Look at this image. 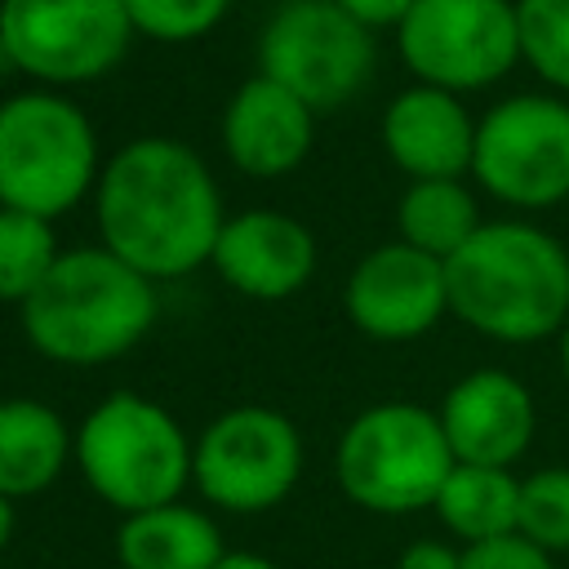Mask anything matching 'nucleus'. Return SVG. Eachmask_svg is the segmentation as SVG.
Listing matches in <instances>:
<instances>
[{"label":"nucleus","instance_id":"4","mask_svg":"<svg viewBox=\"0 0 569 569\" xmlns=\"http://www.w3.org/2000/svg\"><path fill=\"white\" fill-rule=\"evenodd\" d=\"M71 462L98 502L133 516L187 493L196 440L160 400L142 391H111L80 418Z\"/></svg>","mask_w":569,"mask_h":569},{"label":"nucleus","instance_id":"5","mask_svg":"<svg viewBox=\"0 0 569 569\" xmlns=\"http://www.w3.org/2000/svg\"><path fill=\"white\" fill-rule=\"evenodd\" d=\"M98 129L62 89H18L0 102V204L58 222L93 196Z\"/></svg>","mask_w":569,"mask_h":569},{"label":"nucleus","instance_id":"10","mask_svg":"<svg viewBox=\"0 0 569 569\" xmlns=\"http://www.w3.org/2000/svg\"><path fill=\"white\" fill-rule=\"evenodd\" d=\"M373 62V31L333 0H284L258 31V76L302 98L316 116L360 98Z\"/></svg>","mask_w":569,"mask_h":569},{"label":"nucleus","instance_id":"19","mask_svg":"<svg viewBox=\"0 0 569 569\" xmlns=\"http://www.w3.org/2000/svg\"><path fill=\"white\" fill-rule=\"evenodd\" d=\"M436 520L445 525L449 542L471 547L502 533H516L520 511V476L511 467H480V462H453L445 476L436 502Z\"/></svg>","mask_w":569,"mask_h":569},{"label":"nucleus","instance_id":"6","mask_svg":"<svg viewBox=\"0 0 569 569\" xmlns=\"http://www.w3.org/2000/svg\"><path fill=\"white\" fill-rule=\"evenodd\" d=\"M453 449L440 431L436 409L413 400H378L360 409L333 449V476L347 502L373 516L431 511Z\"/></svg>","mask_w":569,"mask_h":569},{"label":"nucleus","instance_id":"28","mask_svg":"<svg viewBox=\"0 0 569 569\" xmlns=\"http://www.w3.org/2000/svg\"><path fill=\"white\" fill-rule=\"evenodd\" d=\"M213 569H280V565L267 560V556H258V551H227Z\"/></svg>","mask_w":569,"mask_h":569},{"label":"nucleus","instance_id":"18","mask_svg":"<svg viewBox=\"0 0 569 569\" xmlns=\"http://www.w3.org/2000/svg\"><path fill=\"white\" fill-rule=\"evenodd\" d=\"M76 431L62 413L36 396L0 400V493L22 502L58 485L71 467Z\"/></svg>","mask_w":569,"mask_h":569},{"label":"nucleus","instance_id":"21","mask_svg":"<svg viewBox=\"0 0 569 569\" xmlns=\"http://www.w3.org/2000/svg\"><path fill=\"white\" fill-rule=\"evenodd\" d=\"M58 231L49 218L0 204V302L22 307L58 262Z\"/></svg>","mask_w":569,"mask_h":569},{"label":"nucleus","instance_id":"12","mask_svg":"<svg viewBox=\"0 0 569 569\" xmlns=\"http://www.w3.org/2000/svg\"><path fill=\"white\" fill-rule=\"evenodd\" d=\"M342 307L356 333L373 342H413L449 316L445 262L405 240H387L351 267Z\"/></svg>","mask_w":569,"mask_h":569},{"label":"nucleus","instance_id":"1","mask_svg":"<svg viewBox=\"0 0 569 569\" xmlns=\"http://www.w3.org/2000/svg\"><path fill=\"white\" fill-rule=\"evenodd\" d=\"M98 244L147 280H182L209 267L227 222L213 169L182 138L142 133L102 160L93 187Z\"/></svg>","mask_w":569,"mask_h":569},{"label":"nucleus","instance_id":"20","mask_svg":"<svg viewBox=\"0 0 569 569\" xmlns=\"http://www.w3.org/2000/svg\"><path fill=\"white\" fill-rule=\"evenodd\" d=\"M480 200L462 178L409 182L396 200V240L449 262L480 231Z\"/></svg>","mask_w":569,"mask_h":569},{"label":"nucleus","instance_id":"8","mask_svg":"<svg viewBox=\"0 0 569 569\" xmlns=\"http://www.w3.org/2000/svg\"><path fill=\"white\" fill-rule=\"evenodd\" d=\"M302 431L284 409L236 405L196 436L191 485L213 511L258 516L293 493L302 480Z\"/></svg>","mask_w":569,"mask_h":569},{"label":"nucleus","instance_id":"14","mask_svg":"<svg viewBox=\"0 0 569 569\" xmlns=\"http://www.w3.org/2000/svg\"><path fill=\"white\" fill-rule=\"evenodd\" d=\"M436 418L453 449V462L480 467H516L538 431L533 391L516 373L493 365L462 373L436 405Z\"/></svg>","mask_w":569,"mask_h":569},{"label":"nucleus","instance_id":"30","mask_svg":"<svg viewBox=\"0 0 569 569\" xmlns=\"http://www.w3.org/2000/svg\"><path fill=\"white\" fill-rule=\"evenodd\" d=\"M556 356H560V373H565V382H569V320H565L560 333H556Z\"/></svg>","mask_w":569,"mask_h":569},{"label":"nucleus","instance_id":"9","mask_svg":"<svg viewBox=\"0 0 569 569\" xmlns=\"http://www.w3.org/2000/svg\"><path fill=\"white\" fill-rule=\"evenodd\" d=\"M471 178L507 209H556L569 200V98L511 93L476 116Z\"/></svg>","mask_w":569,"mask_h":569},{"label":"nucleus","instance_id":"26","mask_svg":"<svg viewBox=\"0 0 569 569\" xmlns=\"http://www.w3.org/2000/svg\"><path fill=\"white\" fill-rule=\"evenodd\" d=\"M347 18H356L365 31H396L405 22V13L413 9V0H333Z\"/></svg>","mask_w":569,"mask_h":569},{"label":"nucleus","instance_id":"17","mask_svg":"<svg viewBox=\"0 0 569 569\" xmlns=\"http://www.w3.org/2000/svg\"><path fill=\"white\" fill-rule=\"evenodd\" d=\"M227 551L218 520L182 498L120 516L116 525L120 569H213Z\"/></svg>","mask_w":569,"mask_h":569},{"label":"nucleus","instance_id":"29","mask_svg":"<svg viewBox=\"0 0 569 569\" xmlns=\"http://www.w3.org/2000/svg\"><path fill=\"white\" fill-rule=\"evenodd\" d=\"M13 529H18V502L0 493V551L13 542Z\"/></svg>","mask_w":569,"mask_h":569},{"label":"nucleus","instance_id":"25","mask_svg":"<svg viewBox=\"0 0 569 569\" xmlns=\"http://www.w3.org/2000/svg\"><path fill=\"white\" fill-rule=\"evenodd\" d=\"M462 569H556V556L529 542L525 533H502L462 547Z\"/></svg>","mask_w":569,"mask_h":569},{"label":"nucleus","instance_id":"3","mask_svg":"<svg viewBox=\"0 0 569 569\" xmlns=\"http://www.w3.org/2000/svg\"><path fill=\"white\" fill-rule=\"evenodd\" d=\"M156 280L120 262L102 244L62 249L40 289L18 307L27 342L71 369L111 365L129 356L156 325Z\"/></svg>","mask_w":569,"mask_h":569},{"label":"nucleus","instance_id":"13","mask_svg":"<svg viewBox=\"0 0 569 569\" xmlns=\"http://www.w3.org/2000/svg\"><path fill=\"white\" fill-rule=\"evenodd\" d=\"M320 262L316 236L302 218L284 209H240L227 213L209 267L213 276L253 302H284L311 284Z\"/></svg>","mask_w":569,"mask_h":569},{"label":"nucleus","instance_id":"23","mask_svg":"<svg viewBox=\"0 0 569 569\" xmlns=\"http://www.w3.org/2000/svg\"><path fill=\"white\" fill-rule=\"evenodd\" d=\"M516 533H525L551 556L569 551V467H538L520 476Z\"/></svg>","mask_w":569,"mask_h":569},{"label":"nucleus","instance_id":"11","mask_svg":"<svg viewBox=\"0 0 569 569\" xmlns=\"http://www.w3.org/2000/svg\"><path fill=\"white\" fill-rule=\"evenodd\" d=\"M413 84L471 93L498 84L520 62L516 0H413L396 27Z\"/></svg>","mask_w":569,"mask_h":569},{"label":"nucleus","instance_id":"16","mask_svg":"<svg viewBox=\"0 0 569 569\" xmlns=\"http://www.w3.org/2000/svg\"><path fill=\"white\" fill-rule=\"evenodd\" d=\"M382 151L409 178H467L476 151V116L449 89L409 84L382 107Z\"/></svg>","mask_w":569,"mask_h":569},{"label":"nucleus","instance_id":"2","mask_svg":"<svg viewBox=\"0 0 569 569\" xmlns=\"http://www.w3.org/2000/svg\"><path fill=\"white\" fill-rule=\"evenodd\" d=\"M449 316L480 338L533 347L569 320V249L525 218L480 222L445 262Z\"/></svg>","mask_w":569,"mask_h":569},{"label":"nucleus","instance_id":"15","mask_svg":"<svg viewBox=\"0 0 569 569\" xmlns=\"http://www.w3.org/2000/svg\"><path fill=\"white\" fill-rule=\"evenodd\" d=\"M222 151L249 178H284L307 164L316 142V111L267 76H249L222 107Z\"/></svg>","mask_w":569,"mask_h":569},{"label":"nucleus","instance_id":"27","mask_svg":"<svg viewBox=\"0 0 569 569\" xmlns=\"http://www.w3.org/2000/svg\"><path fill=\"white\" fill-rule=\"evenodd\" d=\"M396 569H462V547L449 538H418L400 551Z\"/></svg>","mask_w":569,"mask_h":569},{"label":"nucleus","instance_id":"7","mask_svg":"<svg viewBox=\"0 0 569 569\" xmlns=\"http://www.w3.org/2000/svg\"><path fill=\"white\" fill-rule=\"evenodd\" d=\"M133 36L124 0H0V58L36 89L111 76Z\"/></svg>","mask_w":569,"mask_h":569},{"label":"nucleus","instance_id":"24","mask_svg":"<svg viewBox=\"0 0 569 569\" xmlns=\"http://www.w3.org/2000/svg\"><path fill=\"white\" fill-rule=\"evenodd\" d=\"M236 0H124V13L138 36L160 44H191L204 40Z\"/></svg>","mask_w":569,"mask_h":569},{"label":"nucleus","instance_id":"22","mask_svg":"<svg viewBox=\"0 0 569 569\" xmlns=\"http://www.w3.org/2000/svg\"><path fill=\"white\" fill-rule=\"evenodd\" d=\"M520 62L560 98H569V0H516Z\"/></svg>","mask_w":569,"mask_h":569}]
</instances>
